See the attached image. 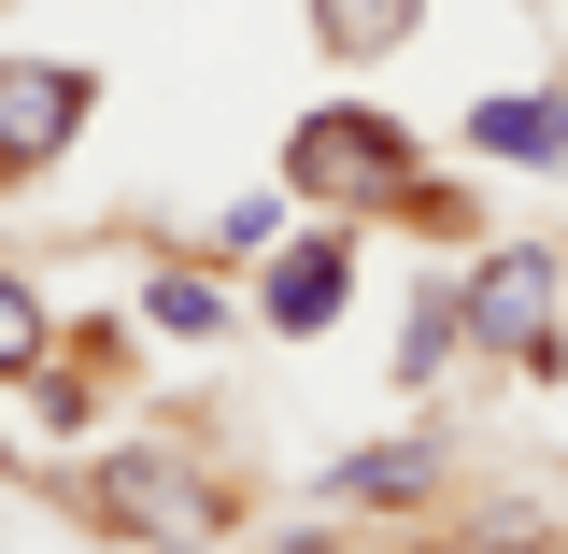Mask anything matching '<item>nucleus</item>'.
<instances>
[{
    "label": "nucleus",
    "instance_id": "obj_1",
    "mask_svg": "<svg viewBox=\"0 0 568 554\" xmlns=\"http://www.w3.org/2000/svg\"><path fill=\"white\" fill-rule=\"evenodd\" d=\"M58 512H85L114 554H156V541H185V554H213L227 526H242V484L213 470L200 441H85L58 484Z\"/></svg>",
    "mask_w": 568,
    "mask_h": 554
},
{
    "label": "nucleus",
    "instance_id": "obj_2",
    "mask_svg": "<svg viewBox=\"0 0 568 554\" xmlns=\"http://www.w3.org/2000/svg\"><path fill=\"white\" fill-rule=\"evenodd\" d=\"M284 200L298 213H342V228H384V200L426 171V129L398 100H298L284 114Z\"/></svg>",
    "mask_w": 568,
    "mask_h": 554
},
{
    "label": "nucleus",
    "instance_id": "obj_3",
    "mask_svg": "<svg viewBox=\"0 0 568 554\" xmlns=\"http://www.w3.org/2000/svg\"><path fill=\"white\" fill-rule=\"evenodd\" d=\"M455 299H469V370H511V384H568V256L555 242H469L455 256Z\"/></svg>",
    "mask_w": 568,
    "mask_h": 554
},
{
    "label": "nucleus",
    "instance_id": "obj_4",
    "mask_svg": "<svg viewBox=\"0 0 568 554\" xmlns=\"http://www.w3.org/2000/svg\"><path fill=\"white\" fill-rule=\"evenodd\" d=\"M355 284H369V228H342V213H298L271 256H256V284H242V313H256V342H327L355 313Z\"/></svg>",
    "mask_w": 568,
    "mask_h": 554
},
{
    "label": "nucleus",
    "instance_id": "obj_5",
    "mask_svg": "<svg viewBox=\"0 0 568 554\" xmlns=\"http://www.w3.org/2000/svg\"><path fill=\"white\" fill-rule=\"evenodd\" d=\"M100 129V58H0V200H43Z\"/></svg>",
    "mask_w": 568,
    "mask_h": 554
},
{
    "label": "nucleus",
    "instance_id": "obj_6",
    "mask_svg": "<svg viewBox=\"0 0 568 554\" xmlns=\"http://www.w3.org/2000/svg\"><path fill=\"white\" fill-rule=\"evenodd\" d=\"M440 484H455V426L440 413H413L398 441H342V455L298 470V497H313V512H355V526H398V512H426Z\"/></svg>",
    "mask_w": 568,
    "mask_h": 554
},
{
    "label": "nucleus",
    "instance_id": "obj_7",
    "mask_svg": "<svg viewBox=\"0 0 568 554\" xmlns=\"http://www.w3.org/2000/svg\"><path fill=\"white\" fill-rule=\"evenodd\" d=\"M129 328L156 355H213V342H242V328H256V313H242V284L213 271L200 242H185V256H142V284H129Z\"/></svg>",
    "mask_w": 568,
    "mask_h": 554
},
{
    "label": "nucleus",
    "instance_id": "obj_8",
    "mask_svg": "<svg viewBox=\"0 0 568 554\" xmlns=\"http://www.w3.org/2000/svg\"><path fill=\"white\" fill-rule=\"evenodd\" d=\"M455 142L469 171H568V85H484Z\"/></svg>",
    "mask_w": 568,
    "mask_h": 554
},
{
    "label": "nucleus",
    "instance_id": "obj_9",
    "mask_svg": "<svg viewBox=\"0 0 568 554\" xmlns=\"http://www.w3.org/2000/svg\"><path fill=\"white\" fill-rule=\"evenodd\" d=\"M455 370H469V299H455V271H426L413 299H398V342H384V384H398V399H440V384H455Z\"/></svg>",
    "mask_w": 568,
    "mask_h": 554
},
{
    "label": "nucleus",
    "instance_id": "obj_10",
    "mask_svg": "<svg viewBox=\"0 0 568 554\" xmlns=\"http://www.w3.org/2000/svg\"><path fill=\"white\" fill-rule=\"evenodd\" d=\"M426 14H440V0H298V29H313V58H327V71H384V58H413Z\"/></svg>",
    "mask_w": 568,
    "mask_h": 554
},
{
    "label": "nucleus",
    "instance_id": "obj_11",
    "mask_svg": "<svg viewBox=\"0 0 568 554\" xmlns=\"http://www.w3.org/2000/svg\"><path fill=\"white\" fill-rule=\"evenodd\" d=\"M384 228H398L413 256H469V242H484L497 213H484V185H469V171H413V185L384 200Z\"/></svg>",
    "mask_w": 568,
    "mask_h": 554
},
{
    "label": "nucleus",
    "instance_id": "obj_12",
    "mask_svg": "<svg viewBox=\"0 0 568 554\" xmlns=\"http://www.w3.org/2000/svg\"><path fill=\"white\" fill-rule=\"evenodd\" d=\"M58 284L29 271V256H0V399H14V384H29V370H43V355H58Z\"/></svg>",
    "mask_w": 568,
    "mask_h": 554
},
{
    "label": "nucleus",
    "instance_id": "obj_13",
    "mask_svg": "<svg viewBox=\"0 0 568 554\" xmlns=\"http://www.w3.org/2000/svg\"><path fill=\"white\" fill-rule=\"evenodd\" d=\"M284 228H298V200H284V171H271V185H242V200H213V213H200V256H213V271H256Z\"/></svg>",
    "mask_w": 568,
    "mask_h": 554
},
{
    "label": "nucleus",
    "instance_id": "obj_14",
    "mask_svg": "<svg viewBox=\"0 0 568 554\" xmlns=\"http://www.w3.org/2000/svg\"><path fill=\"white\" fill-rule=\"evenodd\" d=\"M156 554H185V541H156Z\"/></svg>",
    "mask_w": 568,
    "mask_h": 554
},
{
    "label": "nucleus",
    "instance_id": "obj_15",
    "mask_svg": "<svg viewBox=\"0 0 568 554\" xmlns=\"http://www.w3.org/2000/svg\"><path fill=\"white\" fill-rule=\"evenodd\" d=\"M555 256H568V228H555Z\"/></svg>",
    "mask_w": 568,
    "mask_h": 554
},
{
    "label": "nucleus",
    "instance_id": "obj_16",
    "mask_svg": "<svg viewBox=\"0 0 568 554\" xmlns=\"http://www.w3.org/2000/svg\"><path fill=\"white\" fill-rule=\"evenodd\" d=\"M555 554H568V526H555Z\"/></svg>",
    "mask_w": 568,
    "mask_h": 554
}]
</instances>
